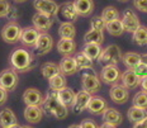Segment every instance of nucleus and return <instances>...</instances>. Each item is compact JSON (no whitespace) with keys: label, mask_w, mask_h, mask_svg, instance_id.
Segmentation results:
<instances>
[{"label":"nucleus","mask_w":147,"mask_h":128,"mask_svg":"<svg viewBox=\"0 0 147 128\" xmlns=\"http://www.w3.org/2000/svg\"><path fill=\"white\" fill-rule=\"evenodd\" d=\"M90 27H91V29L104 30V29H105V20H104L100 15H95V17L91 18Z\"/></svg>","instance_id":"obj_38"},{"label":"nucleus","mask_w":147,"mask_h":128,"mask_svg":"<svg viewBox=\"0 0 147 128\" xmlns=\"http://www.w3.org/2000/svg\"><path fill=\"white\" fill-rule=\"evenodd\" d=\"M102 127L103 128H114V127H117V126H115V124H113V123H110V122H103Z\"/></svg>","instance_id":"obj_46"},{"label":"nucleus","mask_w":147,"mask_h":128,"mask_svg":"<svg viewBox=\"0 0 147 128\" xmlns=\"http://www.w3.org/2000/svg\"><path fill=\"white\" fill-rule=\"evenodd\" d=\"M53 48V38L47 32H39V36L33 47V55L36 56H45Z\"/></svg>","instance_id":"obj_6"},{"label":"nucleus","mask_w":147,"mask_h":128,"mask_svg":"<svg viewBox=\"0 0 147 128\" xmlns=\"http://www.w3.org/2000/svg\"><path fill=\"white\" fill-rule=\"evenodd\" d=\"M57 98H59V100L63 105L70 108L74 102V98H75V91H74L71 88L63 86V88H61L60 90H57Z\"/></svg>","instance_id":"obj_26"},{"label":"nucleus","mask_w":147,"mask_h":128,"mask_svg":"<svg viewBox=\"0 0 147 128\" xmlns=\"http://www.w3.org/2000/svg\"><path fill=\"white\" fill-rule=\"evenodd\" d=\"M119 1H128V0H119Z\"/></svg>","instance_id":"obj_50"},{"label":"nucleus","mask_w":147,"mask_h":128,"mask_svg":"<svg viewBox=\"0 0 147 128\" xmlns=\"http://www.w3.org/2000/svg\"><path fill=\"white\" fill-rule=\"evenodd\" d=\"M133 42L138 46L147 44V28L143 26H140L138 28L133 32Z\"/></svg>","instance_id":"obj_35"},{"label":"nucleus","mask_w":147,"mask_h":128,"mask_svg":"<svg viewBox=\"0 0 147 128\" xmlns=\"http://www.w3.org/2000/svg\"><path fill=\"white\" fill-rule=\"evenodd\" d=\"M15 3H24V1H27V0H14Z\"/></svg>","instance_id":"obj_49"},{"label":"nucleus","mask_w":147,"mask_h":128,"mask_svg":"<svg viewBox=\"0 0 147 128\" xmlns=\"http://www.w3.org/2000/svg\"><path fill=\"white\" fill-rule=\"evenodd\" d=\"M11 5L7 0H0V18H7Z\"/></svg>","instance_id":"obj_39"},{"label":"nucleus","mask_w":147,"mask_h":128,"mask_svg":"<svg viewBox=\"0 0 147 128\" xmlns=\"http://www.w3.org/2000/svg\"><path fill=\"white\" fill-rule=\"evenodd\" d=\"M107 108H108V104H107V102L102 96H93V95H91L86 106L88 110L91 114H95V115H102Z\"/></svg>","instance_id":"obj_21"},{"label":"nucleus","mask_w":147,"mask_h":128,"mask_svg":"<svg viewBox=\"0 0 147 128\" xmlns=\"http://www.w3.org/2000/svg\"><path fill=\"white\" fill-rule=\"evenodd\" d=\"M75 61H76V65H78L79 70H88V69H93L94 62L90 57H88L84 52H78L75 55Z\"/></svg>","instance_id":"obj_30"},{"label":"nucleus","mask_w":147,"mask_h":128,"mask_svg":"<svg viewBox=\"0 0 147 128\" xmlns=\"http://www.w3.org/2000/svg\"><path fill=\"white\" fill-rule=\"evenodd\" d=\"M72 4L79 17H89L93 14L95 8L94 0H74Z\"/></svg>","instance_id":"obj_18"},{"label":"nucleus","mask_w":147,"mask_h":128,"mask_svg":"<svg viewBox=\"0 0 147 128\" xmlns=\"http://www.w3.org/2000/svg\"><path fill=\"white\" fill-rule=\"evenodd\" d=\"M102 115L104 122H110V123L115 124V126H119L123 122V114L114 108H107Z\"/></svg>","instance_id":"obj_25"},{"label":"nucleus","mask_w":147,"mask_h":128,"mask_svg":"<svg viewBox=\"0 0 147 128\" xmlns=\"http://www.w3.org/2000/svg\"><path fill=\"white\" fill-rule=\"evenodd\" d=\"M59 36L60 38H71L74 39L76 36V28L74 26V22H63L59 27Z\"/></svg>","instance_id":"obj_28"},{"label":"nucleus","mask_w":147,"mask_h":128,"mask_svg":"<svg viewBox=\"0 0 147 128\" xmlns=\"http://www.w3.org/2000/svg\"><path fill=\"white\" fill-rule=\"evenodd\" d=\"M18 18V10H17V8H14L13 5L10 7V10H9V13L7 15V19L9 20H15Z\"/></svg>","instance_id":"obj_44"},{"label":"nucleus","mask_w":147,"mask_h":128,"mask_svg":"<svg viewBox=\"0 0 147 128\" xmlns=\"http://www.w3.org/2000/svg\"><path fill=\"white\" fill-rule=\"evenodd\" d=\"M91 70L93 69L85 70V72L81 75V88L82 90L88 91V93H90L93 95V94H96L102 89V80Z\"/></svg>","instance_id":"obj_4"},{"label":"nucleus","mask_w":147,"mask_h":128,"mask_svg":"<svg viewBox=\"0 0 147 128\" xmlns=\"http://www.w3.org/2000/svg\"><path fill=\"white\" fill-rule=\"evenodd\" d=\"M141 62H142L143 65L147 66V53H142V55H141Z\"/></svg>","instance_id":"obj_47"},{"label":"nucleus","mask_w":147,"mask_h":128,"mask_svg":"<svg viewBox=\"0 0 147 128\" xmlns=\"http://www.w3.org/2000/svg\"><path fill=\"white\" fill-rule=\"evenodd\" d=\"M59 67H60V72L65 76H71L79 71L76 61L72 56H63V59L59 63Z\"/></svg>","instance_id":"obj_22"},{"label":"nucleus","mask_w":147,"mask_h":128,"mask_svg":"<svg viewBox=\"0 0 147 128\" xmlns=\"http://www.w3.org/2000/svg\"><path fill=\"white\" fill-rule=\"evenodd\" d=\"M122 51L118 46L115 44H110L107 48L102 50L99 57H98V61H99L100 65L107 66V65H117L118 62L122 61Z\"/></svg>","instance_id":"obj_3"},{"label":"nucleus","mask_w":147,"mask_h":128,"mask_svg":"<svg viewBox=\"0 0 147 128\" xmlns=\"http://www.w3.org/2000/svg\"><path fill=\"white\" fill-rule=\"evenodd\" d=\"M84 42H85V43H96V44H102L103 42H104L103 30L90 29L89 32L85 33V36H84Z\"/></svg>","instance_id":"obj_29"},{"label":"nucleus","mask_w":147,"mask_h":128,"mask_svg":"<svg viewBox=\"0 0 147 128\" xmlns=\"http://www.w3.org/2000/svg\"><path fill=\"white\" fill-rule=\"evenodd\" d=\"M91 98V94L88 93L85 90H80L79 93L75 94V98H74V102L71 104V109L74 112V114H80L86 109L88 103Z\"/></svg>","instance_id":"obj_11"},{"label":"nucleus","mask_w":147,"mask_h":128,"mask_svg":"<svg viewBox=\"0 0 147 128\" xmlns=\"http://www.w3.org/2000/svg\"><path fill=\"white\" fill-rule=\"evenodd\" d=\"M43 109L41 105H27L24 109V119L30 124L39 123L43 118Z\"/></svg>","instance_id":"obj_16"},{"label":"nucleus","mask_w":147,"mask_h":128,"mask_svg":"<svg viewBox=\"0 0 147 128\" xmlns=\"http://www.w3.org/2000/svg\"><path fill=\"white\" fill-rule=\"evenodd\" d=\"M9 62H10V66L15 71L22 72V74L33 70L37 65L33 52H29L28 50H26L23 47L17 48L11 52L10 57H9Z\"/></svg>","instance_id":"obj_1"},{"label":"nucleus","mask_w":147,"mask_h":128,"mask_svg":"<svg viewBox=\"0 0 147 128\" xmlns=\"http://www.w3.org/2000/svg\"><path fill=\"white\" fill-rule=\"evenodd\" d=\"M57 51L63 56H71L76 51V43L71 38H61L57 42Z\"/></svg>","instance_id":"obj_23"},{"label":"nucleus","mask_w":147,"mask_h":128,"mask_svg":"<svg viewBox=\"0 0 147 128\" xmlns=\"http://www.w3.org/2000/svg\"><path fill=\"white\" fill-rule=\"evenodd\" d=\"M32 23H33V27L38 29L39 32H47L53 26V17L37 11L32 18Z\"/></svg>","instance_id":"obj_13"},{"label":"nucleus","mask_w":147,"mask_h":128,"mask_svg":"<svg viewBox=\"0 0 147 128\" xmlns=\"http://www.w3.org/2000/svg\"><path fill=\"white\" fill-rule=\"evenodd\" d=\"M100 17L103 18L104 20L107 22H109V20H113V19H117V18H119V11L117 8L114 7H107L105 9H103L102 11V15Z\"/></svg>","instance_id":"obj_36"},{"label":"nucleus","mask_w":147,"mask_h":128,"mask_svg":"<svg viewBox=\"0 0 147 128\" xmlns=\"http://www.w3.org/2000/svg\"><path fill=\"white\" fill-rule=\"evenodd\" d=\"M140 85H141V88H142V91H146V93H147V75H145V76H142V77H141Z\"/></svg>","instance_id":"obj_45"},{"label":"nucleus","mask_w":147,"mask_h":128,"mask_svg":"<svg viewBox=\"0 0 147 128\" xmlns=\"http://www.w3.org/2000/svg\"><path fill=\"white\" fill-rule=\"evenodd\" d=\"M146 115H147V109L136 105H132L127 112V117L131 123L133 124V127L142 126V122L146 118Z\"/></svg>","instance_id":"obj_17"},{"label":"nucleus","mask_w":147,"mask_h":128,"mask_svg":"<svg viewBox=\"0 0 147 128\" xmlns=\"http://www.w3.org/2000/svg\"><path fill=\"white\" fill-rule=\"evenodd\" d=\"M42 109H43V113L47 115H52L56 119H65L69 115V108L66 105H63L62 103L57 98V91L50 89V91L47 93L46 98L43 99L42 103Z\"/></svg>","instance_id":"obj_2"},{"label":"nucleus","mask_w":147,"mask_h":128,"mask_svg":"<svg viewBox=\"0 0 147 128\" xmlns=\"http://www.w3.org/2000/svg\"><path fill=\"white\" fill-rule=\"evenodd\" d=\"M43 99V94L38 89H34V88H29L23 94V102L27 105H42Z\"/></svg>","instance_id":"obj_19"},{"label":"nucleus","mask_w":147,"mask_h":128,"mask_svg":"<svg viewBox=\"0 0 147 128\" xmlns=\"http://www.w3.org/2000/svg\"><path fill=\"white\" fill-rule=\"evenodd\" d=\"M82 52L94 61V60H98L100 52H102V47H100V44H96V43H85L84 48H82Z\"/></svg>","instance_id":"obj_34"},{"label":"nucleus","mask_w":147,"mask_h":128,"mask_svg":"<svg viewBox=\"0 0 147 128\" xmlns=\"http://www.w3.org/2000/svg\"><path fill=\"white\" fill-rule=\"evenodd\" d=\"M66 76L63 74H61V72H59V74L53 75L52 77L48 79V84H50V89L52 90H60L61 88L66 86Z\"/></svg>","instance_id":"obj_33"},{"label":"nucleus","mask_w":147,"mask_h":128,"mask_svg":"<svg viewBox=\"0 0 147 128\" xmlns=\"http://www.w3.org/2000/svg\"><path fill=\"white\" fill-rule=\"evenodd\" d=\"M119 80L122 81V85H124L128 90L136 89L137 86H140L141 83V77L134 72L133 69H128L125 71L121 72V79Z\"/></svg>","instance_id":"obj_14"},{"label":"nucleus","mask_w":147,"mask_h":128,"mask_svg":"<svg viewBox=\"0 0 147 128\" xmlns=\"http://www.w3.org/2000/svg\"><path fill=\"white\" fill-rule=\"evenodd\" d=\"M109 96L115 104H125L129 99V90L122 84H113L109 90Z\"/></svg>","instance_id":"obj_8"},{"label":"nucleus","mask_w":147,"mask_h":128,"mask_svg":"<svg viewBox=\"0 0 147 128\" xmlns=\"http://www.w3.org/2000/svg\"><path fill=\"white\" fill-rule=\"evenodd\" d=\"M33 7H34V9L37 11H39V13L51 15V17L55 18L59 14L60 5L57 4L56 1H53V0H34Z\"/></svg>","instance_id":"obj_10"},{"label":"nucleus","mask_w":147,"mask_h":128,"mask_svg":"<svg viewBox=\"0 0 147 128\" xmlns=\"http://www.w3.org/2000/svg\"><path fill=\"white\" fill-rule=\"evenodd\" d=\"M132 103H133V105H136V106H141V108L147 109V93L146 91H140V93H137L136 95L133 96Z\"/></svg>","instance_id":"obj_37"},{"label":"nucleus","mask_w":147,"mask_h":128,"mask_svg":"<svg viewBox=\"0 0 147 128\" xmlns=\"http://www.w3.org/2000/svg\"><path fill=\"white\" fill-rule=\"evenodd\" d=\"M39 36V30L34 28V27H27V28H22V33H20L19 42L24 47H34L36 41Z\"/></svg>","instance_id":"obj_15"},{"label":"nucleus","mask_w":147,"mask_h":128,"mask_svg":"<svg viewBox=\"0 0 147 128\" xmlns=\"http://www.w3.org/2000/svg\"><path fill=\"white\" fill-rule=\"evenodd\" d=\"M142 127H147V115H146V118L142 122Z\"/></svg>","instance_id":"obj_48"},{"label":"nucleus","mask_w":147,"mask_h":128,"mask_svg":"<svg viewBox=\"0 0 147 128\" xmlns=\"http://www.w3.org/2000/svg\"><path fill=\"white\" fill-rule=\"evenodd\" d=\"M105 29L108 30V33L113 37H119L124 33V28L123 24H122V20L117 18V19L109 20V22L105 23Z\"/></svg>","instance_id":"obj_27"},{"label":"nucleus","mask_w":147,"mask_h":128,"mask_svg":"<svg viewBox=\"0 0 147 128\" xmlns=\"http://www.w3.org/2000/svg\"><path fill=\"white\" fill-rule=\"evenodd\" d=\"M20 33H22V27L15 20H10L1 29V38L4 42L9 44H15L19 42Z\"/></svg>","instance_id":"obj_5"},{"label":"nucleus","mask_w":147,"mask_h":128,"mask_svg":"<svg viewBox=\"0 0 147 128\" xmlns=\"http://www.w3.org/2000/svg\"><path fill=\"white\" fill-rule=\"evenodd\" d=\"M133 70H134V72H136V74L140 76V77H142V76L147 75V66H146V65H143L142 62H140L138 65H137Z\"/></svg>","instance_id":"obj_41"},{"label":"nucleus","mask_w":147,"mask_h":128,"mask_svg":"<svg viewBox=\"0 0 147 128\" xmlns=\"http://www.w3.org/2000/svg\"><path fill=\"white\" fill-rule=\"evenodd\" d=\"M121 79V71L117 67V65H107L103 66V70L100 72V80L107 85L117 84Z\"/></svg>","instance_id":"obj_9"},{"label":"nucleus","mask_w":147,"mask_h":128,"mask_svg":"<svg viewBox=\"0 0 147 128\" xmlns=\"http://www.w3.org/2000/svg\"><path fill=\"white\" fill-rule=\"evenodd\" d=\"M19 83L18 72L13 67L5 69L0 72V86L4 88L8 91H14Z\"/></svg>","instance_id":"obj_7"},{"label":"nucleus","mask_w":147,"mask_h":128,"mask_svg":"<svg viewBox=\"0 0 147 128\" xmlns=\"http://www.w3.org/2000/svg\"><path fill=\"white\" fill-rule=\"evenodd\" d=\"M0 127L3 128H14L19 127L17 121V115L10 108H5L0 110Z\"/></svg>","instance_id":"obj_20"},{"label":"nucleus","mask_w":147,"mask_h":128,"mask_svg":"<svg viewBox=\"0 0 147 128\" xmlns=\"http://www.w3.org/2000/svg\"><path fill=\"white\" fill-rule=\"evenodd\" d=\"M8 100V90H5L4 88L0 86V106L4 105Z\"/></svg>","instance_id":"obj_43"},{"label":"nucleus","mask_w":147,"mask_h":128,"mask_svg":"<svg viewBox=\"0 0 147 128\" xmlns=\"http://www.w3.org/2000/svg\"><path fill=\"white\" fill-rule=\"evenodd\" d=\"M133 5L137 10L147 13V0H133Z\"/></svg>","instance_id":"obj_40"},{"label":"nucleus","mask_w":147,"mask_h":128,"mask_svg":"<svg viewBox=\"0 0 147 128\" xmlns=\"http://www.w3.org/2000/svg\"><path fill=\"white\" fill-rule=\"evenodd\" d=\"M59 72H60V67H59V65L55 62H45L43 65L41 66V74L45 79H47V80L50 77H52L53 75L59 74Z\"/></svg>","instance_id":"obj_32"},{"label":"nucleus","mask_w":147,"mask_h":128,"mask_svg":"<svg viewBox=\"0 0 147 128\" xmlns=\"http://www.w3.org/2000/svg\"><path fill=\"white\" fill-rule=\"evenodd\" d=\"M122 24H123V28L125 32H129V33H133L138 27L141 26L140 23V19L136 15L133 10L131 9H125L122 14Z\"/></svg>","instance_id":"obj_12"},{"label":"nucleus","mask_w":147,"mask_h":128,"mask_svg":"<svg viewBox=\"0 0 147 128\" xmlns=\"http://www.w3.org/2000/svg\"><path fill=\"white\" fill-rule=\"evenodd\" d=\"M79 127H81V128H96L98 124L93 119H84L80 124H79Z\"/></svg>","instance_id":"obj_42"},{"label":"nucleus","mask_w":147,"mask_h":128,"mask_svg":"<svg viewBox=\"0 0 147 128\" xmlns=\"http://www.w3.org/2000/svg\"><path fill=\"white\" fill-rule=\"evenodd\" d=\"M59 13H61L63 18L69 22H76L79 19V14L76 13L75 8H74L72 1H66L59 8Z\"/></svg>","instance_id":"obj_24"},{"label":"nucleus","mask_w":147,"mask_h":128,"mask_svg":"<svg viewBox=\"0 0 147 128\" xmlns=\"http://www.w3.org/2000/svg\"><path fill=\"white\" fill-rule=\"evenodd\" d=\"M122 61L127 69H134L141 62V55L136 52H125L122 56Z\"/></svg>","instance_id":"obj_31"}]
</instances>
